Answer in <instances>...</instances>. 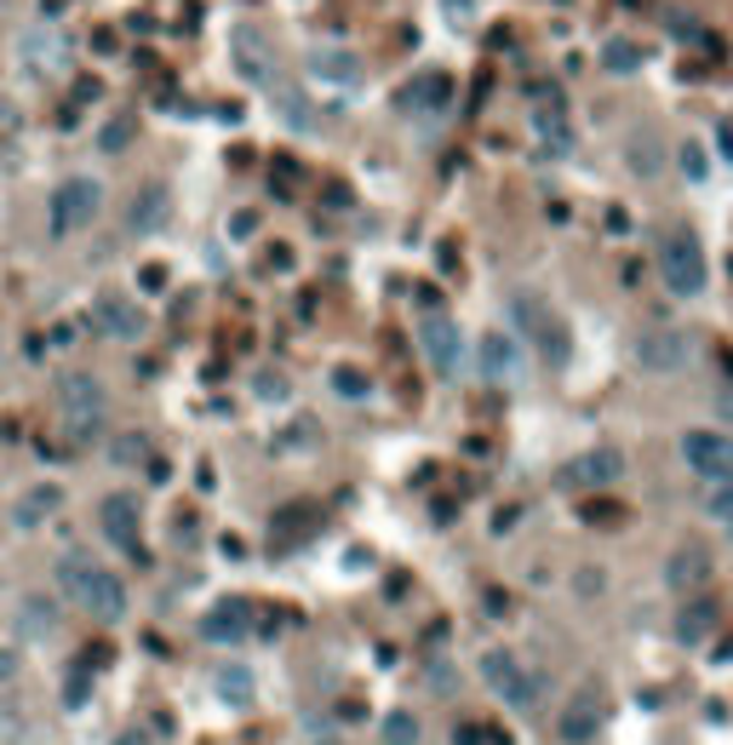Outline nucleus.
Instances as JSON below:
<instances>
[{
    "label": "nucleus",
    "mask_w": 733,
    "mask_h": 745,
    "mask_svg": "<svg viewBox=\"0 0 733 745\" xmlns=\"http://www.w3.org/2000/svg\"><path fill=\"white\" fill-rule=\"evenodd\" d=\"M80 699H87V671L64 682V706H80Z\"/></svg>",
    "instance_id": "obj_41"
},
{
    "label": "nucleus",
    "mask_w": 733,
    "mask_h": 745,
    "mask_svg": "<svg viewBox=\"0 0 733 745\" xmlns=\"http://www.w3.org/2000/svg\"><path fill=\"white\" fill-rule=\"evenodd\" d=\"M476 361H481V378H493V385H516L522 378V345L511 333H481V345H476Z\"/></svg>",
    "instance_id": "obj_13"
},
{
    "label": "nucleus",
    "mask_w": 733,
    "mask_h": 745,
    "mask_svg": "<svg viewBox=\"0 0 733 745\" xmlns=\"http://www.w3.org/2000/svg\"><path fill=\"white\" fill-rule=\"evenodd\" d=\"M167 218H172V190L160 184V178L138 184V195L127 201V230H132V235H155Z\"/></svg>",
    "instance_id": "obj_15"
},
{
    "label": "nucleus",
    "mask_w": 733,
    "mask_h": 745,
    "mask_svg": "<svg viewBox=\"0 0 733 745\" xmlns=\"http://www.w3.org/2000/svg\"><path fill=\"white\" fill-rule=\"evenodd\" d=\"M17 677H24V654H17L12 642H0V689H12Z\"/></svg>",
    "instance_id": "obj_35"
},
{
    "label": "nucleus",
    "mask_w": 733,
    "mask_h": 745,
    "mask_svg": "<svg viewBox=\"0 0 733 745\" xmlns=\"http://www.w3.org/2000/svg\"><path fill=\"white\" fill-rule=\"evenodd\" d=\"M253 230H258V213H235V218H230V235H235V241H247Z\"/></svg>",
    "instance_id": "obj_40"
},
{
    "label": "nucleus",
    "mask_w": 733,
    "mask_h": 745,
    "mask_svg": "<svg viewBox=\"0 0 733 745\" xmlns=\"http://www.w3.org/2000/svg\"><path fill=\"white\" fill-rule=\"evenodd\" d=\"M665 586L682 591V596H699V591L710 586V551L694 545V539L677 545V551H670V562H665Z\"/></svg>",
    "instance_id": "obj_14"
},
{
    "label": "nucleus",
    "mask_w": 733,
    "mask_h": 745,
    "mask_svg": "<svg viewBox=\"0 0 733 745\" xmlns=\"http://www.w3.org/2000/svg\"><path fill=\"white\" fill-rule=\"evenodd\" d=\"M511 316H516V333L533 338V350L550 361V368H562L567 356H574V338H567V321L556 316V305H544L539 293H511Z\"/></svg>",
    "instance_id": "obj_3"
},
{
    "label": "nucleus",
    "mask_w": 733,
    "mask_h": 745,
    "mask_svg": "<svg viewBox=\"0 0 733 745\" xmlns=\"http://www.w3.org/2000/svg\"><path fill=\"white\" fill-rule=\"evenodd\" d=\"M150 321L138 305H127V298H98V333H110V338H138Z\"/></svg>",
    "instance_id": "obj_21"
},
{
    "label": "nucleus",
    "mask_w": 733,
    "mask_h": 745,
    "mask_svg": "<svg viewBox=\"0 0 733 745\" xmlns=\"http://www.w3.org/2000/svg\"><path fill=\"white\" fill-rule=\"evenodd\" d=\"M717 626H722V608H717L710 596H687V602H682V614H677V637H682V642L717 637Z\"/></svg>",
    "instance_id": "obj_20"
},
{
    "label": "nucleus",
    "mask_w": 733,
    "mask_h": 745,
    "mask_svg": "<svg viewBox=\"0 0 733 745\" xmlns=\"http://www.w3.org/2000/svg\"><path fill=\"white\" fill-rule=\"evenodd\" d=\"M213 682H218V694L230 699V706H253V671H241V666H223Z\"/></svg>",
    "instance_id": "obj_26"
},
{
    "label": "nucleus",
    "mask_w": 733,
    "mask_h": 745,
    "mask_svg": "<svg viewBox=\"0 0 733 745\" xmlns=\"http://www.w3.org/2000/svg\"><path fill=\"white\" fill-rule=\"evenodd\" d=\"M453 745H481V734L476 729H453Z\"/></svg>",
    "instance_id": "obj_44"
},
{
    "label": "nucleus",
    "mask_w": 733,
    "mask_h": 745,
    "mask_svg": "<svg viewBox=\"0 0 733 745\" xmlns=\"http://www.w3.org/2000/svg\"><path fill=\"white\" fill-rule=\"evenodd\" d=\"M57 511H64V488H57V481H40V488H29L12 505V522H17V528H40V522L57 516Z\"/></svg>",
    "instance_id": "obj_19"
},
{
    "label": "nucleus",
    "mask_w": 733,
    "mask_h": 745,
    "mask_svg": "<svg viewBox=\"0 0 733 745\" xmlns=\"http://www.w3.org/2000/svg\"><path fill=\"white\" fill-rule=\"evenodd\" d=\"M52 579H57V591H64L80 614H92V619H104V626H115L120 614H127V586L98 562L92 551H80V545H69L64 556H57V568H52Z\"/></svg>",
    "instance_id": "obj_1"
},
{
    "label": "nucleus",
    "mask_w": 733,
    "mask_h": 745,
    "mask_svg": "<svg viewBox=\"0 0 733 745\" xmlns=\"http://www.w3.org/2000/svg\"><path fill=\"white\" fill-rule=\"evenodd\" d=\"M310 522H316V511H304V505H298V511H281V516L270 522V534H275V539H287V534H310Z\"/></svg>",
    "instance_id": "obj_32"
},
{
    "label": "nucleus",
    "mask_w": 733,
    "mask_h": 745,
    "mask_svg": "<svg viewBox=\"0 0 733 745\" xmlns=\"http://www.w3.org/2000/svg\"><path fill=\"white\" fill-rule=\"evenodd\" d=\"M602 591V568H584L579 574V596H596Z\"/></svg>",
    "instance_id": "obj_42"
},
{
    "label": "nucleus",
    "mask_w": 733,
    "mask_h": 745,
    "mask_svg": "<svg viewBox=\"0 0 733 745\" xmlns=\"http://www.w3.org/2000/svg\"><path fill=\"white\" fill-rule=\"evenodd\" d=\"M138 287H144V293H160V287H167V265H144V275H138Z\"/></svg>",
    "instance_id": "obj_37"
},
{
    "label": "nucleus",
    "mask_w": 733,
    "mask_h": 745,
    "mask_svg": "<svg viewBox=\"0 0 733 745\" xmlns=\"http://www.w3.org/2000/svg\"><path fill=\"white\" fill-rule=\"evenodd\" d=\"M253 390H258L263 401H287V396H293L287 373H258V378H253Z\"/></svg>",
    "instance_id": "obj_33"
},
{
    "label": "nucleus",
    "mask_w": 733,
    "mask_h": 745,
    "mask_svg": "<svg viewBox=\"0 0 733 745\" xmlns=\"http://www.w3.org/2000/svg\"><path fill=\"white\" fill-rule=\"evenodd\" d=\"M201 637L207 642H247L253 637V602H218V608H207V619H201Z\"/></svg>",
    "instance_id": "obj_17"
},
{
    "label": "nucleus",
    "mask_w": 733,
    "mask_h": 745,
    "mask_svg": "<svg viewBox=\"0 0 733 745\" xmlns=\"http://www.w3.org/2000/svg\"><path fill=\"white\" fill-rule=\"evenodd\" d=\"M682 172H687V178H705V150L687 144V150H682Z\"/></svg>",
    "instance_id": "obj_39"
},
{
    "label": "nucleus",
    "mask_w": 733,
    "mask_h": 745,
    "mask_svg": "<svg viewBox=\"0 0 733 745\" xmlns=\"http://www.w3.org/2000/svg\"><path fill=\"white\" fill-rule=\"evenodd\" d=\"M602 64L625 75V69H642V52L630 47V40H607V47H602Z\"/></svg>",
    "instance_id": "obj_30"
},
{
    "label": "nucleus",
    "mask_w": 733,
    "mask_h": 745,
    "mask_svg": "<svg viewBox=\"0 0 733 745\" xmlns=\"http://www.w3.org/2000/svg\"><path fill=\"white\" fill-rule=\"evenodd\" d=\"M481 682L493 689L511 711H539V699H544V677L527 666L522 654L511 648H487L481 654Z\"/></svg>",
    "instance_id": "obj_4"
},
{
    "label": "nucleus",
    "mask_w": 733,
    "mask_h": 745,
    "mask_svg": "<svg viewBox=\"0 0 733 745\" xmlns=\"http://www.w3.org/2000/svg\"><path fill=\"white\" fill-rule=\"evenodd\" d=\"M378 734H384V745H419V717L413 711H390Z\"/></svg>",
    "instance_id": "obj_28"
},
{
    "label": "nucleus",
    "mask_w": 733,
    "mask_h": 745,
    "mask_svg": "<svg viewBox=\"0 0 733 745\" xmlns=\"http://www.w3.org/2000/svg\"><path fill=\"white\" fill-rule=\"evenodd\" d=\"M98 144H104L110 155H115V150H127V144H132V120H127V115H115L110 127H104V138H98Z\"/></svg>",
    "instance_id": "obj_34"
},
{
    "label": "nucleus",
    "mask_w": 733,
    "mask_h": 745,
    "mask_svg": "<svg viewBox=\"0 0 733 745\" xmlns=\"http://www.w3.org/2000/svg\"><path fill=\"white\" fill-rule=\"evenodd\" d=\"M17 631H24L29 642H47L57 631V608H52V596H29V602H17Z\"/></svg>",
    "instance_id": "obj_23"
},
{
    "label": "nucleus",
    "mask_w": 733,
    "mask_h": 745,
    "mask_svg": "<svg viewBox=\"0 0 733 745\" xmlns=\"http://www.w3.org/2000/svg\"><path fill=\"white\" fill-rule=\"evenodd\" d=\"M659 275L677 298H699L705 293V247L687 224L659 230Z\"/></svg>",
    "instance_id": "obj_5"
},
{
    "label": "nucleus",
    "mask_w": 733,
    "mask_h": 745,
    "mask_svg": "<svg viewBox=\"0 0 733 745\" xmlns=\"http://www.w3.org/2000/svg\"><path fill=\"white\" fill-rule=\"evenodd\" d=\"M144 459H150V436L144 431H120L115 441H110V465H144Z\"/></svg>",
    "instance_id": "obj_25"
},
{
    "label": "nucleus",
    "mask_w": 733,
    "mask_h": 745,
    "mask_svg": "<svg viewBox=\"0 0 733 745\" xmlns=\"http://www.w3.org/2000/svg\"><path fill=\"white\" fill-rule=\"evenodd\" d=\"M705 511H710V516H717L722 528L733 534V481H717V488L705 493Z\"/></svg>",
    "instance_id": "obj_31"
},
{
    "label": "nucleus",
    "mask_w": 733,
    "mask_h": 745,
    "mask_svg": "<svg viewBox=\"0 0 733 745\" xmlns=\"http://www.w3.org/2000/svg\"><path fill=\"white\" fill-rule=\"evenodd\" d=\"M98 213H104V184H98V178H87V172H75V178H64V184L52 190L47 230H52L57 241H64V235H80Z\"/></svg>",
    "instance_id": "obj_6"
},
{
    "label": "nucleus",
    "mask_w": 733,
    "mask_h": 745,
    "mask_svg": "<svg viewBox=\"0 0 733 745\" xmlns=\"http://www.w3.org/2000/svg\"><path fill=\"white\" fill-rule=\"evenodd\" d=\"M619 476H625V453H614V448L579 453V459H567V465L556 471L562 488H614Z\"/></svg>",
    "instance_id": "obj_11"
},
{
    "label": "nucleus",
    "mask_w": 733,
    "mask_h": 745,
    "mask_svg": "<svg viewBox=\"0 0 733 745\" xmlns=\"http://www.w3.org/2000/svg\"><path fill=\"white\" fill-rule=\"evenodd\" d=\"M630 356H636L642 373L665 378V373L687 368V333H677V327H642L636 345H630Z\"/></svg>",
    "instance_id": "obj_8"
},
{
    "label": "nucleus",
    "mask_w": 733,
    "mask_h": 745,
    "mask_svg": "<svg viewBox=\"0 0 733 745\" xmlns=\"http://www.w3.org/2000/svg\"><path fill=\"white\" fill-rule=\"evenodd\" d=\"M447 98H453V80L447 75H419L413 87H407V110H447Z\"/></svg>",
    "instance_id": "obj_24"
},
{
    "label": "nucleus",
    "mask_w": 733,
    "mask_h": 745,
    "mask_svg": "<svg viewBox=\"0 0 733 745\" xmlns=\"http://www.w3.org/2000/svg\"><path fill=\"white\" fill-rule=\"evenodd\" d=\"M316 441H321V425H316L310 413H298V419H287V425L270 436V453L275 459H298V453H310Z\"/></svg>",
    "instance_id": "obj_22"
},
{
    "label": "nucleus",
    "mask_w": 733,
    "mask_h": 745,
    "mask_svg": "<svg viewBox=\"0 0 733 745\" xmlns=\"http://www.w3.org/2000/svg\"><path fill=\"white\" fill-rule=\"evenodd\" d=\"M419 345H424V356H430V368L441 378H453L464 368V338H459V321L453 316H441V310L419 316Z\"/></svg>",
    "instance_id": "obj_9"
},
{
    "label": "nucleus",
    "mask_w": 733,
    "mask_h": 745,
    "mask_svg": "<svg viewBox=\"0 0 733 745\" xmlns=\"http://www.w3.org/2000/svg\"><path fill=\"white\" fill-rule=\"evenodd\" d=\"M539 132H544V138H556V150L567 144V127H562V115H539Z\"/></svg>",
    "instance_id": "obj_38"
},
{
    "label": "nucleus",
    "mask_w": 733,
    "mask_h": 745,
    "mask_svg": "<svg viewBox=\"0 0 733 745\" xmlns=\"http://www.w3.org/2000/svg\"><path fill=\"white\" fill-rule=\"evenodd\" d=\"M57 419H64V436L75 441V448H87V441L104 436V419H110V390H104V378L69 373L64 385H57Z\"/></svg>",
    "instance_id": "obj_2"
},
{
    "label": "nucleus",
    "mask_w": 733,
    "mask_h": 745,
    "mask_svg": "<svg viewBox=\"0 0 733 745\" xmlns=\"http://www.w3.org/2000/svg\"><path fill=\"white\" fill-rule=\"evenodd\" d=\"M333 390H338V396H366V373L338 368V373H333Z\"/></svg>",
    "instance_id": "obj_36"
},
{
    "label": "nucleus",
    "mask_w": 733,
    "mask_h": 745,
    "mask_svg": "<svg viewBox=\"0 0 733 745\" xmlns=\"http://www.w3.org/2000/svg\"><path fill=\"white\" fill-rule=\"evenodd\" d=\"M722 150L733 155V127H722Z\"/></svg>",
    "instance_id": "obj_45"
},
{
    "label": "nucleus",
    "mask_w": 733,
    "mask_h": 745,
    "mask_svg": "<svg viewBox=\"0 0 733 745\" xmlns=\"http://www.w3.org/2000/svg\"><path fill=\"white\" fill-rule=\"evenodd\" d=\"M310 75L321 80V87H356L361 80V57L350 47H333V40H321V47H310Z\"/></svg>",
    "instance_id": "obj_16"
},
{
    "label": "nucleus",
    "mask_w": 733,
    "mask_h": 745,
    "mask_svg": "<svg viewBox=\"0 0 733 745\" xmlns=\"http://www.w3.org/2000/svg\"><path fill=\"white\" fill-rule=\"evenodd\" d=\"M98 528H104L110 545H120L132 562H150L144 534H138V499H132V493H110L104 505H98Z\"/></svg>",
    "instance_id": "obj_10"
},
{
    "label": "nucleus",
    "mask_w": 733,
    "mask_h": 745,
    "mask_svg": "<svg viewBox=\"0 0 733 745\" xmlns=\"http://www.w3.org/2000/svg\"><path fill=\"white\" fill-rule=\"evenodd\" d=\"M596 722H602V699L584 689V694H574V699H567V711L556 717V729H562V740L584 745L590 734H596Z\"/></svg>",
    "instance_id": "obj_18"
},
{
    "label": "nucleus",
    "mask_w": 733,
    "mask_h": 745,
    "mask_svg": "<svg viewBox=\"0 0 733 745\" xmlns=\"http://www.w3.org/2000/svg\"><path fill=\"white\" fill-rule=\"evenodd\" d=\"M682 465L705 481H733V436L705 431V425L682 431Z\"/></svg>",
    "instance_id": "obj_7"
},
{
    "label": "nucleus",
    "mask_w": 733,
    "mask_h": 745,
    "mask_svg": "<svg viewBox=\"0 0 733 745\" xmlns=\"http://www.w3.org/2000/svg\"><path fill=\"white\" fill-rule=\"evenodd\" d=\"M630 167H636L642 178H659V172H665V150H659V138H636V144H630Z\"/></svg>",
    "instance_id": "obj_27"
},
{
    "label": "nucleus",
    "mask_w": 733,
    "mask_h": 745,
    "mask_svg": "<svg viewBox=\"0 0 733 745\" xmlns=\"http://www.w3.org/2000/svg\"><path fill=\"white\" fill-rule=\"evenodd\" d=\"M230 64H235V75L247 80V87H275V57H270V47H263L258 29H235L230 35Z\"/></svg>",
    "instance_id": "obj_12"
},
{
    "label": "nucleus",
    "mask_w": 733,
    "mask_h": 745,
    "mask_svg": "<svg viewBox=\"0 0 733 745\" xmlns=\"http://www.w3.org/2000/svg\"><path fill=\"white\" fill-rule=\"evenodd\" d=\"M270 92H275V110H281V115H287V120H293V127H310V104H304V98H298L293 87H281V80H275V87H270Z\"/></svg>",
    "instance_id": "obj_29"
},
{
    "label": "nucleus",
    "mask_w": 733,
    "mask_h": 745,
    "mask_svg": "<svg viewBox=\"0 0 733 745\" xmlns=\"http://www.w3.org/2000/svg\"><path fill=\"white\" fill-rule=\"evenodd\" d=\"M115 745H155V740H150V729H120Z\"/></svg>",
    "instance_id": "obj_43"
}]
</instances>
